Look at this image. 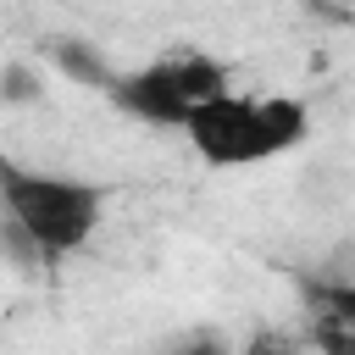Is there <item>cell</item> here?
I'll return each mask as SVG.
<instances>
[{
	"mask_svg": "<svg viewBox=\"0 0 355 355\" xmlns=\"http://www.w3.org/2000/svg\"><path fill=\"white\" fill-rule=\"evenodd\" d=\"M233 83V72L205 55V50H166L133 72H116L105 78V94L116 111H128L133 122H150V128H178L194 116V105H205L211 94H222Z\"/></svg>",
	"mask_w": 355,
	"mask_h": 355,
	"instance_id": "3957f363",
	"label": "cell"
},
{
	"mask_svg": "<svg viewBox=\"0 0 355 355\" xmlns=\"http://www.w3.org/2000/svg\"><path fill=\"white\" fill-rule=\"evenodd\" d=\"M305 133H311V111L294 94H244L233 83L222 94H211L205 105H194V116L183 122L189 150L216 172L277 161Z\"/></svg>",
	"mask_w": 355,
	"mask_h": 355,
	"instance_id": "7a4b0ae2",
	"label": "cell"
},
{
	"mask_svg": "<svg viewBox=\"0 0 355 355\" xmlns=\"http://www.w3.org/2000/svg\"><path fill=\"white\" fill-rule=\"evenodd\" d=\"M311 338L322 349H355V277H333V283H311Z\"/></svg>",
	"mask_w": 355,
	"mask_h": 355,
	"instance_id": "277c9868",
	"label": "cell"
},
{
	"mask_svg": "<svg viewBox=\"0 0 355 355\" xmlns=\"http://www.w3.org/2000/svg\"><path fill=\"white\" fill-rule=\"evenodd\" d=\"M105 216V194L67 172L17 166L0 155V239L17 261L78 255Z\"/></svg>",
	"mask_w": 355,
	"mask_h": 355,
	"instance_id": "6da1fadb",
	"label": "cell"
}]
</instances>
